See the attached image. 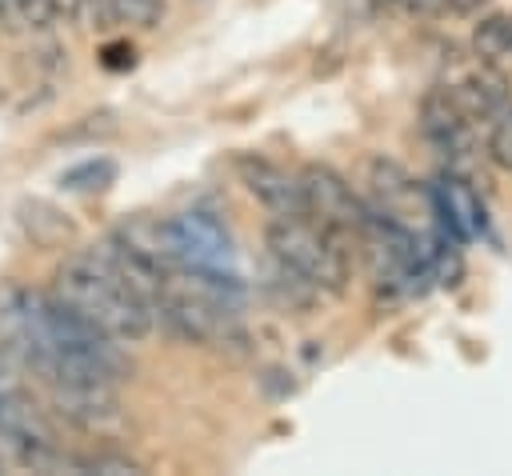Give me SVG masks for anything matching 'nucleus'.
<instances>
[{
    "instance_id": "obj_17",
    "label": "nucleus",
    "mask_w": 512,
    "mask_h": 476,
    "mask_svg": "<svg viewBox=\"0 0 512 476\" xmlns=\"http://www.w3.org/2000/svg\"><path fill=\"white\" fill-rule=\"evenodd\" d=\"M448 4V12H476L484 0H444Z\"/></svg>"
},
{
    "instance_id": "obj_7",
    "label": "nucleus",
    "mask_w": 512,
    "mask_h": 476,
    "mask_svg": "<svg viewBox=\"0 0 512 476\" xmlns=\"http://www.w3.org/2000/svg\"><path fill=\"white\" fill-rule=\"evenodd\" d=\"M444 88H448V96H452L472 120H484V124H488L492 112H500V108L512 100L504 72H500L492 60H480V56H472L468 64H456V72L444 80Z\"/></svg>"
},
{
    "instance_id": "obj_13",
    "label": "nucleus",
    "mask_w": 512,
    "mask_h": 476,
    "mask_svg": "<svg viewBox=\"0 0 512 476\" xmlns=\"http://www.w3.org/2000/svg\"><path fill=\"white\" fill-rule=\"evenodd\" d=\"M112 180H116V160H108V156L80 160V164H72V168L60 176V184H64L68 192H104Z\"/></svg>"
},
{
    "instance_id": "obj_14",
    "label": "nucleus",
    "mask_w": 512,
    "mask_h": 476,
    "mask_svg": "<svg viewBox=\"0 0 512 476\" xmlns=\"http://www.w3.org/2000/svg\"><path fill=\"white\" fill-rule=\"evenodd\" d=\"M168 4L164 0H104V16L112 24H128V28H156L164 20Z\"/></svg>"
},
{
    "instance_id": "obj_2",
    "label": "nucleus",
    "mask_w": 512,
    "mask_h": 476,
    "mask_svg": "<svg viewBox=\"0 0 512 476\" xmlns=\"http://www.w3.org/2000/svg\"><path fill=\"white\" fill-rule=\"evenodd\" d=\"M264 244L276 264L300 272L320 292H340L348 280V252L344 240L320 228L308 216H276L264 232Z\"/></svg>"
},
{
    "instance_id": "obj_10",
    "label": "nucleus",
    "mask_w": 512,
    "mask_h": 476,
    "mask_svg": "<svg viewBox=\"0 0 512 476\" xmlns=\"http://www.w3.org/2000/svg\"><path fill=\"white\" fill-rule=\"evenodd\" d=\"M20 224H24V232H28L36 244H44V248H60V244H68V240L76 236L72 220H68L60 208H52L48 200H24V204H20Z\"/></svg>"
},
{
    "instance_id": "obj_15",
    "label": "nucleus",
    "mask_w": 512,
    "mask_h": 476,
    "mask_svg": "<svg viewBox=\"0 0 512 476\" xmlns=\"http://www.w3.org/2000/svg\"><path fill=\"white\" fill-rule=\"evenodd\" d=\"M484 156L496 164V168H504V172H512V100L500 108V112H492L488 116V136H484Z\"/></svg>"
},
{
    "instance_id": "obj_9",
    "label": "nucleus",
    "mask_w": 512,
    "mask_h": 476,
    "mask_svg": "<svg viewBox=\"0 0 512 476\" xmlns=\"http://www.w3.org/2000/svg\"><path fill=\"white\" fill-rule=\"evenodd\" d=\"M60 416H68L76 428L84 432H108L124 424L120 400L112 396V384H96V388H52Z\"/></svg>"
},
{
    "instance_id": "obj_11",
    "label": "nucleus",
    "mask_w": 512,
    "mask_h": 476,
    "mask_svg": "<svg viewBox=\"0 0 512 476\" xmlns=\"http://www.w3.org/2000/svg\"><path fill=\"white\" fill-rule=\"evenodd\" d=\"M472 56L492 64L512 56V12H492L472 28Z\"/></svg>"
},
{
    "instance_id": "obj_16",
    "label": "nucleus",
    "mask_w": 512,
    "mask_h": 476,
    "mask_svg": "<svg viewBox=\"0 0 512 476\" xmlns=\"http://www.w3.org/2000/svg\"><path fill=\"white\" fill-rule=\"evenodd\" d=\"M96 60H100V68H108V72H128V68L136 64V48H132L128 40H108V44L96 52Z\"/></svg>"
},
{
    "instance_id": "obj_1",
    "label": "nucleus",
    "mask_w": 512,
    "mask_h": 476,
    "mask_svg": "<svg viewBox=\"0 0 512 476\" xmlns=\"http://www.w3.org/2000/svg\"><path fill=\"white\" fill-rule=\"evenodd\" d=\"M52 296H60L68 308H76L88 324L120 344H136L152 332V304L96 244L64 256L52 276Z\"/></svg>"
},
{
    "instance_id": "obj_8",
    "label": "nucleus",
    "mask_w": 512,
    "mask_h": 476,
    "mask_svg": "<svg viewBox=\"0 0 512 476\" xmlns=\"http://www.w3.org/2000/svg\"><path fill=\"white\" fill-rule=\"evenodd\" d=\"M236 176H240V184H244L272 216H304L300 180L288 176L276 160L256 156V152H240V156H236Z\"/></svg>"
},
{
    "instance_id": "obj_12",
    "label": "nucleus",
    "mask_w": 512,
    "mask_h": 476,
    "mask_svg": "<svg viewBox=\"0 0 512 476\" xmlns=\"http://www.w3.org/2000/svg\"><path fill=\"white\" fill-rule=\"evenodd\" d=\"M52 20H56V0H0V24L8 32H16V28L44 32V28H52Z\"/></svg>"
},
{
    "instance_id": "obj_6",
    "label": "nucleus",
    "mask_w": 512,
    "mask_h": 476,
    "mask_svg": "<svg viewBox=\"0 0 512 476\" xmlns=\"http://www.w3.org/2000/svg\"><path fill=\"white\" fill-rule=\"evenodd\" d=\"M428 204H432V212H436V228H444V232L456 236L460 244L484 236V228H488L480 192H476L472 180H464L456 168H448L444 176H436V184L428 188Z\"/></svg>"
},
{
    "instance_id": "obj_5",
    "label": "nucleus",
    "mask_w": 512,
    "mask_h": 476,
    "mask_svg": "<svg viewBox=\"0 0 512 476\" xmlns=\"http://www.w3.org/2000/svg\"><path fill=\"white\" fill-rule=\"evenodd\" d=\"M420 132H424V140H428L440 156H448L452 164H464V160H472V156L480 152L476 120L448 96L444 84L428 88V96L420 100Z\"/></svg>"
},
{
    "instance_id": "obj_3",
    "label": "nucleus",
    "mask_w": 512,
    "mask_h": 476,
    "mask_svg": "<svg viewBox=\"0 0 512 476\" xmlns=\"http://www.w3.org/2000/svg\"><path fill=\"white\" fill-rule=\"evenodd\" d=\"M0 436L20 452L28 468H72V456H60L52 424L24 388L16 364L4 356H0Z\"/></svg>"
},
{
    "instance_id": "obj_4",
    "label": "nucleus",
    "mask_w": 512,
    "mask_h": 476,
    "mask_svg": "<svg viewBox=\"0 0 512 476\" xmlns=\"http://www.w3.org/2000/svg\"><path fill=\"white\" fill-rule=\"evenodd\" d=\"M300 180V200H304V216L316 220L320 228L336 232L340 240L364 232V220H368V204L352 192V184L328 168V164H304V172L296 176Z\"/></svg>"
},
{
    "instance_id": "obj_18",
    "label": "nucleus",
    "mask_w": 512,
    "mask_h": 476,
    "mask_svg": "<svg viewBox=\"0 0 512 476\" xmlns=\"http://www.w3.org/2000/svg\"><path fill=\"white\" fill-rule=\"evenodd\" d=\"M84 4H88V8H104V0H84Z\"/></svg>"
}]
</instances>
